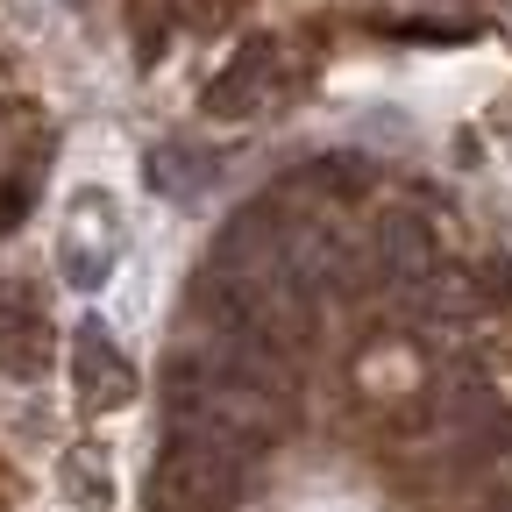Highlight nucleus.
<instances>
[{
  "instance_id": "obj_5",
  "label": "nucleus",
  "mask_w": 512,
  "mask_h": 512,
  "mask_svg": "<svg viewBox=\"0 0 512 512\" xmlns=\"http://www.w3.org/2000/svg\"><path fill=\"white\" fill-rule=\"evenodd\" d=\"M50 328H43V306L29 285H0V370H43Z\"/></svg>"
},
{
  "instance_id": "obj_3",
  "label": "nucleus",
  "mask_w": 512,
  "mask_h": 512,
  "mask_svg": "<svg viewBox=\"0 0 512 512\" xmlns=\"http://www.w3.org/2000/svg\"><path fill=\"white\" fill-rule=\"evenodd\" d=\"M271 86H278V43L271 36H249L221 72H214V86H207V114L214 121H249L256 107L271 100Z\"/></svg>"
},
{
  "instance_id": "obj_7",
  "label": "nucleus",
  "mask_w": 512,
  "mask_h": 512,
  "mask_svg": "<svg viewBox=\"0 0 512 512\" xmlns=\"http://www.w3.org/2000/svg\"><path fill=\"white\" fill-rule=\"evenodd\" d=\"M22 207H29V185L15 178L8 192H0V228H15V214H22Z\"/></svg>"
},
{
  "instance_id": "obj_1",
  "label": "nucleus",
  "mask_w": 512,
  "mask_h": 512,
  "mask_svg": "<svg viewBox=\"0 0 512 512\" xmlns=\"http://www.w3.org/2000/svg\"><path fill=\"white\" fill-rule=\"evenodd\" d=\"M235 484H242V456H228L200 434H171L157 463V512H228Z\"/></svg>"
},
{
  "instance_id": "obj_4",
  "label": "nucleus",
  "mask_w": 512,
  "mask_h": 512,
  "mask_svg": "<svg viewBox=\"0 0 512 512\" xmlns=\"http://www.w3.org/2000/svg\"><path fill=\"white\" fill-rule=\"evenodd\" d=\"M377 264H384V278H399V285H427L441 271L434 221L420 207H392V214L377 221Z\"/></svg>"
},
{
  "instance_id": "obj_6",
  "label": "nucleus",
  "mask_w": 512,
  "mask_h": 512,
  "mask_svg": "<svg viewBox=\"0 0 512 512\" xmlns=\"http://www.w3.org/2000/svg\"><path fill=\"white\" fill-rule=\"evenodd\" d=\"M207 171H214V164H207L200 150H192V164H185V150H157V157H150V185L171 192V200H192V192L207 185Z\"/></svg>"
},
{
  "instance_id": "obj_8",
  "label": "nucleus",
  "mask_w": 512,
  "mask_h": 512,
  "mask_svg": "<svg viewBox=\"0 0 512 512\" xmlns=\"http://www.w3.org/2000/svg\"><path fill=\"white\" fill-rule=\"evenodd\" d=\"M72 8H86V0H72Z\"/></svg>"
},
{
  "instance_id": "obj_2",
  "label": "nucleus",
  "mask_w": 512,
  "mask_h": 512,
  "mask_svg": "<svg viewBox=\"0 0 512 512\" xmlns=\"http://www.w3.org/2000/svg\"><path fill=\"white\" fill-rule=\"evenodd\" d=\"M72 392L86 413H121L136 399V363L114 349V335L100 320H79V342H72Z\"/></svg>"
}]
</instances>
